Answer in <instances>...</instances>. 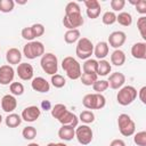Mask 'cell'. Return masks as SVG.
<instances>
[{"mask_svg":"<svg viewBox=\"0 0 146 146\" xmlns=\"http://www.w3.org/2000/svg\"><path fill=\"white\" fill-rule=\"evenodd\" d=\"M62 68L65 71L67 78H70L71 80H78L81 76V65L79 64V62L71 57L67 56L62 60Z\"/></svg>","mask_w":146,"mask_h":146,"instance_id":"obj_1","label":"cell"},{"mask_svg":"<svg viewBox=\"0 0 146 146\" xmlns=\"http://www.w3.org/2000/svg\"><path fill=\"white\" fill-rule=\"evenodd\" d=\"M40 65H41L42 70L47 74H49V75L57 74V71H58V59H57L56 55H54L52 52H44L42 55V57H41Z\"/></svg>","mask_w":146,"mask_h":146,"instance_id":"obj_2","label":"cell"},{"mask_svg":"<svg viewBox=\"0 0 146 146\" xmlns=\"http://www.w3.org/2000/svg\"><path fill=\"white\" fill-rule=\"evenodd\" d=\"M136 98H137V89L135 87H132V86L122 87L119 90L117 95H116V100L122 106L130 105Z\"/></svg>","mask_w":146,"mask_h":146,"instance_id":"obj_3","label":"cell"},{"mask_svg":"<svg viewBox=\"0 0 146 146\" xmlns=\"http://www.w3.org/2000/svg\"><path fill=\"white\" fill-rule=\"evenodd\" d=\"M82 104L88 110H102L106 105V98L102 94H88L83 97Z\"/></svg>","mask_w":146,"mask_h":146,"instance_id":"obj_4","label":"cell"},{"mask_svg":"<svg viewBox=\"0 0 146 146\" xmlns=\"http://www.w3.org/2000/svg\"><path fill=\"white\" fill-rule=\"evenodd\" d=\"M117 127L120 133L124 137H130L136 131V124L128 114H120L117 117Z\"/></svg>","mask_w":146,"mask_h":146,"instance_id":"obj_5","label":"cell"},{"mask_svg":"<svg viewBox=\"0 0 146 146\" xmlns=\"http://www.w3.org/2000/svg\"><path fill=\"white\" fill-rule=\"evenodd\" d=\"M75 54L80 59H89L94 54V44L88 38H80L76 43Z\"/></svg>","mask_w":146,"mask_h":146,"instance_id":"obj_6","label":"cell"},{"mask_svg":"<svg viewBox=\"0 0 146 146\" xmlns=\"http://www.w3.org/2000/svg\"><path fill=\"white\" fill-rule=\"evenodd\" d=\"M43 54H44V46L40 41L27 42L23 48V55L27 59H35L38 57H42Z\"/></svg>","mask_w":146,"mask_h":146,"instance_id":"obj_7","label":"cell"},{"mask_svg":"<svg viewBox=\"0 0 146 146\" xmlns=\"http://www.w3.org/2000/svg\"><path fill=\"white\" fill-rule=\"evenodd\" d=\"M75 138L81 145H89L92 141L94 132L88 124H82L75 128Z\"/></svg>","mask_w":146,"mask_h":146,"instance_id":"obj_8","label":"cell"},{"mask_svg":"<svg viewBox=\"0 0 146 146\" xmlns=\"http://www.w3.org/2000/svg\"><path fill=\"white\" fill-rule=\"evenodd\" d=\"M84 19L81 14H73V15H65L63 18V25L68 30H76V27L82 26Z\"/></svg>","mask_w":146,"mask_h":146,"instance_id":"obj_9","label":"cell"},{"mask_svg":"<svg viewBox=\"0 0 146 146\" xmlns=\"http://www.w3.org/2000/svg\"><path fill=\"white\" fill-rule=\"evenodd\" d=\"M17 75L21 80L23 81H29L33 79V74H34V70L33 66L29 63H21L18 64L17 68H16Z\"/></svg>","mask_w":146,"mask_h":146,"instance_id":"obj_10","label":"cell"},{"mask_svg":"<svg viewBox=\"0 0 146 146\" xmlns=\"http://www.w3.org/2000/svg\"><path fill=\"white\" fill-rule=\"evenodd\" d=\"M15 76V70L10 65L0 66V84L8 86L13 82Z\"/></svg>","mask_w":146,"mask_h":146,"instance_id":"obj_11","label":"cell"},{"mask_svg":"<svg viewBox=\"0 0 146 146\" xmlns=\"http://www.w3.org/2000/svg\"><path fill=\"white\" fill-rule=\"evenodd\" d=\"M127 40V35L124 32L122 31H114L110 34L108 36V43L111 47H113L114 49H119L120 47H122L124 44Z\"/></svg>","mask_w":146,"mask_h":146,"instance_id":"obj_12","label":"cell"},{"mask_svg":"<svg viewBox=\"0 0 146 146\" xmlns=\"http://www.w3.org/2000/svg\"><path fill=\"white\" fill-rule=\"evenodd\" d=\"M40 114H41L40 108L38 106L32 105V106H27L23 110V112L21 114V117H22V120H24L26 122H34V121L38 120Z\"/></svg>","mask_w":146,"mask_h":146,"instance_id":"obj_13","label":"cell"},{"mask_svg":"<svg viewBox=\"0 0 146 146\" xmlns=\"http://www.w3.org/2000/svg\"><path fill=\"white\" fill-rule=\"evenodd\" d=\"M84 6L87 7V16L91 19L97 18L100 15V3L98 2V0H86L84 1Z\"/></svg>","mask_w":146,"mask_h":146,"instance_id":"obj_14","label":"cell"},{"mask_svg":"<svg viewBox=\"0 0 146 146\" xmlns=\"http://www.w3.org/2000/svg\"><path fill=\"white\" fill-rule=\"evenodd\" d=\"M107 82H108V87H111L114 90H117L123 87L125 82V76L121 72H114L108 76Z\"/></svg>","mask_w":146,"mask_h":146,"instance_id":"obj_15","label":"cell"},{"mask_svg":"<svg viewBox=\"0 0 146 146\" xmlns=\"http://www.w3.org/2000/svg\"><path fill=\"white\" fill-rule=\"evenodd\" d=\"M17 107V100L11 94L5 95L1 98V108L6 113H13Z\"/></svg>","mask_w":146,"mask_h":146,"instance_id":"obj_16","label":"cell"},{"mask_svg":"<svg viewBox=\"0 0 146 146\" xmlns=\"http://www.w3.org/2000/svg\"><path fill=\"white\" fill-rule=\"evenodd\" d=\"M31 87L34 91H38V92H48L50 90L49 82L42 76L33 78L32 82H31Z\"/></svg>","mask_w":146,"mask_h":146,"instance_id":"obj_17","label":"cell"},{"mask_svg":"<svg viewBox=\"0 0 146 146\" xmlns=\"http://www.w3.org/2000/svg\"><path fill=\"white\" fill-rule=\"evenodd\" d=\"M58 121L62 123V125H71V127H73V128H76L78 127V123H79V117L74 114V113H72V112H70L68 110L58 119Z\"/></svg>","mask_w":146,"mask_h":146,"instance_id":"obj_18","label":"cell"},{"mask_svg":"<svg viewBox=\"0 0 146 146\" xmlns=\"http://www.w3.org/2000/svg\"><path fill=\"white\" fill-rule=\"evenodd\" d=\"M6 60L10 66L18 65L21 64V60H22V52L17 48H10L6 52Z\"/></svg>","mask_w":146,"mask_h":146,"instance_id":"obj_19","label":"cell"},{"mask_svg":"<svg viewBox=\"0 0 146 146\" xmlns=\"http://www.w3.org/2000/svg\"><path fill=\"white\" fill-rule=\"evenodd\" d=\"M131 55L137 59H146V43L136 42L131 47Z\"/></svg>","mask_w":146,"mask_h":146,"instance_id":"obj_20","label":"cell"},{"mask_svg":"<svg viewBox=\"0 0 146 146\" xmlns=\"http://www.w3.org/2000/svg\"><path fill=\"white\" fill-rule=\"evenodd\" d=\"M58 137L65 141L72 140L75 137V128L71 125H62L58 130Z\"/></svg>","mask_w":146,"mask_h":146,"instance_id":"obj_21","label":"cell"},{"mask_svg":"<svg viewBox=\"0 0 146 146\" xmlns=\"http://www.w3.org/2000/svg\"><path fill=\"white\" fill-rule=\"evenodd\" d=\"M94 54L96 58L98 59H104L108 55V44L105 41H99L95 47H94Z\"/></svg>","mask_w":146,"mask_h":146,"instance_id":"obj_22","label":"cell"},{"mask_svg":"<svg viewBox=\"0 0 146 146\" xmlns=\"http://www.w3.org/2000/svg\"><path fill=\"white\" fill-rule=\"evenodd\" d=\"M125 62V54L121 49H115L111 54V63L115 66H122Z\"/></svg>","mask_w":146,"mask_h":146,"instance_id":"obj_23","label":"cell"},{"mask_svg":"<svg viewBox=\"0 0 146 146\" xmlns=\"http://www.w3.org/2000/svg\"><path fill=\"white\" fill-rule=\"evenodd\" d=\"M5 123L8 128H16L22 123V117L16 113H9L5 119Z\"/></svg>","mask_w":146,"mask_h":146,"instance_id":"obj_24","label":"cell"},{"mask_svg":"<svg viewBox=\"0 0 146 146\" xmlns=\"http://www.w3.org/2000/svg\"><path fill=\"white\" fill-rule=\"evenodd\" d=\"M112 70V66L110 64L108 60L106 59H100L98 62V65H97V75H100V76H105L107 74H110Z\"/></svg>","mask_w":146,"mask_h":146,"instance_id":"obj_25","label":"cell"},{"mask_svg":"<svg viewBox=\"0 0 146 146\" xmlns=\"http://www.w3.org/2000/svg\"><path fill=\"white\" fill-rule=\"evenodd\" d=\"M116 22L122 26H130L132 24V16L128 11H121L116 16Z\"/></svg>","mask_w":146,"mask_h":146,"instance_id":"obj_26","label":"cell"},{"mask_svg":"<svg viewBox=\"0 0 146 146\" xmlns=\"http://www.w3.org/2000/svg\"><path fill=\"white\" fill-rule=\"evenodd\" d=\"M97 65L98 62L96 59H86L83 65H82V71L83 73H96L97 74Z\"/></svg>","mask_w":146,"mask_h":146,"instance_id":"obj_27","label":"cell"},{"mask_svg":"<svg viewBox=\"0 0 146 146\" xmlns=\"http://www.w3.org/2000/svg\"><path fill=\"white\" fill-rule=\"evenodd\" d=\"M80 31L76 30H67L64 34V40L66 43H74L80 39Z\"/></svg>","mask_w":146,"mask_h":146,"instance_id":"obj_28","label":"cell"},{"mask_svg":"<svg viewBox=\"0 0 146 146\" xmlns=\"http://www.w3.org/2000/svg\"><path fill=\"white\" fill-rule=\"evenodd\" d=\"M97 78L98 75L96 73H82L80 76L81 82L84 86H92L97 81Z\"/></svg>","mask_w":146,"mask_h":146,"instance_id":"obj_29","label":"cell"},{"mask_svg":"<svg viewBox=\"0 0 146 146\" xmlns=\"http://www.w3.org/2000/svg\"><path fill=\"white\" fill-rule=\"evenodd\" d=\"M79 120L82 121L84 124H89V123H92L95 121V114L89 111V110H86V111H82L80 113V116H79Z\"/></svg>","mask_w":146,"mask_h":146,"instance_id":"obj_30","label":"cell"},{"mask_svg":"<svg viewBox=\"0 0 146 146\" xmlns=\"http://www.w3.org/2000/svg\"><path fill=\"white\" fill-rule=\"evenodd\" d=\"M9 90L13 96H21L24 94V86L21 82H11L9 84Z\"/></svg>","mask_w":146,"mask_h":146,"instance_id":"obj_31","label":"cell"},{"mask_svg":"<svg viewBox=\"0 0 146 146\" xmlns=\"http://www.w3.org/2000/svg\"><path fill=\"white\" fill-rule=\"evenodd\" d=\"M92 89L96 94H102L103 91L108 89V82L106 80H97L92 84Z\"/></svg>","mask_w":146,"mask_h":146,"instance_id":"obj_32","label":"cell"},{"mask_svg":"<svg viewBox=\"0 0 146 146\" xmlns=\"http://www.w3.org/2000/svg\"><path fill=\"white\" fill-rule=\"evenodd\" d=\"M66 111H67V108H66V106L64 104H56L51 108V115H52V117H55V119L58 120Z\"/></svg>","mask_w":146,"mask_h":146,"instance_id":"obj_33","label":"cell"},{"mask_svg":"<svg viewBox=\"0 0 146 146\" xmlns=\"http://www.w3.org/2000/svg\"><path fill=\"white\" fill-rule=\"evenodd\" d=\"M73 14H81V8L78 2H68L65 7V15H73Z\"/></svg>","mask_w":146,"mask_h":146,"instance_id":"obj_34","label":"cell"},{"mask_svg":"<svg viewBox=\"0 0 146 146\" xmlns=\"http://www.w3.org/2000/svg\"><path fill=\"white\" fill-rule=\"evenodd\" d=\"M51 84L55 87V88H63L66 83V80L63 75L60 74H54L51 75V80H50Z\"/></svg>","mask_w":146,"mask_h":146,"instance_id":"obj_35","label":"cell"},{"mask_svg":"<svg viewBox=\"0 0 146 146\" xmlns=\"http://www.w3.org/2000/svg\"><path fill=\"white\" fill-rule=\"evenodd\" d=\"M22 135H23V137H24L25 139L32 140V139H34V138L36 137V129H35L34 127H32V125L25 127V128L23 129V131H22Z\"/></svg>","mask_w":146,"mask_h":146,"instance_id":"obj_36","label":"cell"},{"mask_svg":"<svg viewBox=\"0 0 146 146\" xmlns=\"http://www.w3.org/2000/svg\"><path fill=\"white\" fill-rule=\"evenodd\" d=\"M102 21L105 25H112L116 22V15L114 11H106V13H104Z\"/></svg>","mask_w":146,"mask_h":146,"instance_id":"obj_37","label":"cell"},{"mask_svg":"<svg viewBox=\"0 0 146 146\" xmlns=\"http://www.w3.org/2000/svg\"><path fill=\"white\" fill-rule=\"evenodd\" d=\"M15 7V2L13 0H0V11L10 13Z\"/></svg>","mask_w":146,"mask_h":146,"instance_id":"obj_38","label":"cell"},{"mask_svg":"<svg viewBox=\"0 0 146 146\" xmlns=\"http://www.w3.org/2000/svg\"><path fill=\"white\" fill-rule=\"evenodd\" d=\"M137 27L143 39H146V16H140L137 21Z\"/></svg>","mask_w":146,"mask_h":146,"instance_id":"obj_39","label":"cell"},{"mask_svg":"<svg viewBox=\"0 0 146 146\" xmlns=\"http://www.w3.org/2000/svg\"><path fill=\"white\" fill-rule=\"evenodd\" d=\"M133 141L138 146H146V131H139L135 133Z\"/></svg>","mask_w":146,"mask_h":146,"instance_id":"obj_40","label":"cell"},{"mask_svg":"<svg viewBox=\"0 0 146 146\" xmlns=\"http://www.w3.org/2000/svg\"><path fill=\"white\" fill-rule=\"evenodd\" d=\"M31 30H32V33L34 35V38H38V36H41L43 35L44 33V26L40 23H36V24H33L32 26H30Z\"/></svg>","mask_w":146,"mask_h":146,"instance_id":"obj_41","label":"cell"},{"mask_svg":"<svg viewBox=\"0 0 146 146\" xmlns=\"http://www.w3.org/2000/svg\"><path fill=\"white\" fill-rule=\"evenodd\" d=\"M110 5H111V8L114 11H120V10H122L124 8L125 1L124 0H111Z\"/></svg>","mask_w":146,"mask_h":146,"instance_id":"obj_42","label":"cell"},{"mask_svg":"<svg viewBox=\"0 0 146 146\" xmlns=\"http://www.w3.org/2000/svg\"><path fill=\"white\" fill-rule=\"evenodd\" d=\"M131 3L135 5L137 13L141 14L143 16L146 14V1H145V0H138V1H136V2H131Z\"/></svg>","mask_w":146,"mask_h":146,"instance_id":"obj_43","label":"cell"},{"mask_svg":"<svg viewBox=\"0 0 146 146\" xmlns=\"http://www.w3.org/2000/svg\"><path fill=\"white\" fill-rule=\"evenodd\" d=\"M22 38L25 39V40H27V41H30V42L35 39L30 26H29V27H24V29L22 30Z\"/></svg>","mask_w":146,"mask_h":146,"instance_id":"obj_44","label":"cell"},{"mask_svg":"<svg viewBox=\"0 0 146 146\" xmlns=\"http://www.w3.org/2000/svg\"><path fill=\"white\" fill-rule=\"evenodd\" d=\"M145 95H146V87L144 86V87H141L140 90L138 91V97H139V99H140V102H141L143 104H146V97H145Z\"/></svg>","mask_w":146,"mask_h":146,"instance_id":"obj_45","label":"cell"},{"mask_svg":"<svg viewBox=\"0 0 146 146\" xmlns=\"http://www.w3.org/2000/svg\"><path fill=\"white\" fill-rule=\"evenodd\" d=\"M110 146H125V143L122 139H114L111 141Z\"/></svg>","mask_w":146,"mask_h":146,"instance_id":"obj_46","label":"cell"},{"mask_svg":"<svg viewBox=\"0 0 146 146\" xmlns=\"http://www.w3.org/2000/svg\"><path fill=\"white\" fill-rule=\"evenodd\" d=\"M41 107L44 111H49V110H51V104H50L49 100H42L41 102Z\"/></svg>","mask_w":146,"mask_h":146,"instance_id":"obj_47","label":"cell"},{"mask_svg":"<svg viewBox=\"0 0 146 146\" xmlns=\"http://www.w3.org/2000/svg\"><path fill=\"white\" fill-rule=\"evenodd\" d=\"M27 146H40L39 144H36V143H31V144H29Z\"/></svg>","mask_w":146,"mask_h":146,"instance_id":"obj_48","label":"cell"},{"mask_svg":"<svg viewBox=\"0 0 146 146\" xmlns=\"http://www.w3.org/2000/svg\"><path fill=\"white\" fill-rule=\"evenodd\" d=\"M57 144V146H67L66 144H64V143H56Z\"/></svg>","mask_w":146,"mask_h":146,"instance_id":"obj_49","label":"cell"},{"mask_svg":"<svg viewBox=\"0 0 146 146\" xmlns=\"http://www.w3.org/2000/svg\"><path fill=\"white\" fill-rule=\"evenodd\" d=\"M47 146H57V144L56 143H49Z\"/></svg>","mask_w":146,"mask_h":146,"instance_id":"obj_50","label":"cell"},{"mask_svg":"<svg viewBox=\"0 0 146 146\" xmlns=\"http://www.w3.org/2000/svg\"><path fill=\"white\" fill-rule=\"evenodd\" d=\"M17 3H19V5H25L26 1H18V0H17Z\"/></svg>","mask_w":146,"mask_h":146,"instance_id":"obj_51","label":"cell"},{"mask_svg":"<svg viewBox=\"0 0 146 146\" xmlns=\"http://www.w3.org/2000/svg\"><path fill=\"white\" fill-rule=\"evenodd\" d=\"M1 122H2V116H1V114H0V124H1Z\"/></svg>","mask_w":146,"mask_h":146,"instance_id":"obj_52","label":"cell"}]
</instances>
